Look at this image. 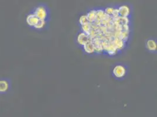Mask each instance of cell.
<instances>
[{"label":"cell","mask_w":157,"mask_h":117,"mask_svg":"<svg viewBox=\"0 0 157 117\" xmlns=\"http://www.w3.org/2000/svg\"><path fill=\"white\" fill-rule=\"evenodd\" d=\"M39 20H45L47 18V13L46 9L42 6L37 7L33 13Z\"/></svg>","instance_id":"obj_1"},{"label":"cell","mask_w":157,"mask_h":117,"mask_svg":"<svg viewBox=\"0 0 157 117\" xmlns=\"http://www.w3.org/2000/svg\"><path fill=\"white\" fill-rule=\"evenodd\" d=\"M126 69L121 65L116 66L113 69L114 75L117 78L123 77L126 74Z\"/></svg>","instance_id":"obj_2"},{"label":"cell","mask_w":157,"mask_h":117,"mask_svg":"<svg viewBox=\"0 0 157 117\" xmlns=\"http://www.w3.org/2000/svg\"><path fill=\"white\" fill-rule=\"evenodd\" d=\"M26 21L29 26L34 27L37 24L39 19L33 14H31L27 17Z\"/></svg>","instance_id":"obj_3"},{"label":"cell","mask_w":157,"mask_h":117,"mask_svg":"<svg viewBox=\"0 0 157 117\" xmlns=\"http://www.w3.org/2000/svg\"><path fill=\"white\" fill-rule=\"evenodd\" d=\"M92 40V39L90 38L89 36L86 35V34L82 32V33H80L79 35H78V37H77V42L78 43L84 46L85 44H86L87 42L90 40Z\"/></svg>","instance_id":"obj_4"},{"label":"cell","mask_w":157,"mask_h":117,"mask_svg":"<svg viewBox=\"0 0 157 117\" xmlns=\"http://www.w3.org/2000/svg\"><path fill=\"white\" fill-rule=\"evenodd\" d=\"M118 10L119 16L121 17H127L130 14V9L126 5H122L120 7Z\"/></svg>","instance_id":"obj_5"},{"label":"cell","mask_w":157,"mask_h":117,"mask_svg":"<svg viewBox=\"0 0 157 117\" xmlns=\"http://www.w3.org/2000/svg\"><path fill=\"white\" fill-rule=\"evenodd\" d=\"M92 42L94 45V51L97 52H101L103 51V48L102 46V41L98 38H95L93 39Z\"/></svg>","instance_id":"obj_6"},{"label":"cell","mask_w":157,"mask_h":117,"mask_svg":"<svg viewBox=\"0 0 157 117\" xmlns=\"http://www.w3.org/2000/svg\"><path fill=\"white\" fill-rule=\"evenodd\" d=\"M9 89V83L6 80H0V93H5Z\"/></svg>","instance_id":"obj_7"},{"label":"cell","mask_w":157,"mask_h":117,"mask_svg":"<svg viewBox=\"0 0 157 117\" xmlns=\"http://www.w3.org/2000/svg\"><path fill=\"white\" fill-rule=\"evenodd\" d=\"M112 43L113 44L117 50L122 49L125 45V42L120 38H114Z\"/></svg>","instance_id":"obj_8"},{"label":"cell","mask_w":157,"mask_h":117,"mask_svg":"<svg viewBox=\"0 0 157 117\" xmlns=\"http://www.w3.org/2000/svg\"><path fill=\"white\" fill-rule=\"evenodd\" d=\"M92 40L88 41L86 44L83 46L85 52H87V54H92V53L94 52V48L92 42Z\"/></svg>","instance_id":"obj_9"},{"label":"cell","mask_w":157,"mask_h":117,"mask_svg":"<svg viewBox=\"0 0 157 117\" xmlns=\"http://www.w3.org/2000/svg\"><path fill=\"white\" fill-rule=\"evenodd\" d=\"M88 22L90 24H93L96 19V11L92 10L88 12L86 15Z\"/></svg>","instance_id":"obj_10"},{"label":"cell","mask_w":157,"mask_h":117,"mask_svg":"<svg viewBox=\"0 0 157 117\" xmlns=\"http://www.w3.org/2000/svg\"><path fill=\"white\" fill-rule=\"evenodd\" d=\"M147 48L150 50H155L156 49V44L154 40H148L147 42Z\"/></svg>","instance_id":"obj_11"},{"label":"cell","mask_w":157,"mask_h":117,"mask_svg":"<svg viewBox=\"0 0 157 117\" xmlns=\"http://www.w3.org/2000/svg\"><path fill=\"white\" fill-rule=\"evenodd\" d=\"M91 24L90 23H87L83 25H82V29L83 30V33L86 34V35H88L89 32L91 29Z\"/></svg>","instance_id":"obj_12"},{"label":"cell","mask_w":157,"mask_h":117,"mask_svg":"<svg viewBox=\"0 0 157 117\" xmlns=\"http://www.w3.org/2000/svg\"><path fill=\"white\" fill-rule=\"evenodd\" d=\"M128 35H129V32H126V31H122L120 36V39H121V40H122L124 42H126L128 38Z\"/></svg>","instance_id":"obj_13"},{"label":"cell","mask_w":157,"mask_h":117,"mask_svg":"<svg viewBox=\"0 0 157 117\" xmlns=\"http://www.w3.org/2000/svg\"><path fill=\"white\" fill-rule=\"evenodd\" d=\"M45 25V20H39L37 24L34 26L35 28L39 29H42V28H43V26Z\"/></svg>","instance_id":"obj_14"},{"label":"cell","mask_w":157,"mask_h":117,"mask_svg":"<svg viewBox=\"0 0 157 117\" xmlns=\"http://www.w3.org/2000/svg\"><path fill=\"white\" fill-rule=\"evenodd\" d=\"M79 22H80V24L82 25L88 23V20H87V17L86 15H83L80 18V19H79Z\"/></svg>","instance_id":"obj_15"},{"label":"cell","mask_w":157,"mask_h":117,"mask_svg":"<svg viewBox=\"0 0 157 117\" xmlns=\"http://www.w3.org/2000/svg\"><path fill=\"white\" fill-rule=\"evenodd\" d=\"M129 20L128 17H120V24L121 25H128Z\"/></svg>","instance_id":"obj_16"},{"label":"cell","mask_w":157,"mask_h":117,"mask_svg":"<svg viewBox=\"0 0 157 117\" xmlns=\"http://www.w3.org/2000/svg\"><path fill=\"white\" fill-rule=\"evenodd\" d=\"M114 8H107L105 11H104V13L108 15L112 16V14H113V13L114 11Z\"/></svg>","instance_id":"obj_17"},{"label":"cell","mask_w":157,"mask_h":117,"mask_svg":"<svg viewBox=\"0 0 157 117\" xmlns=\"http://www.w3.org/2000/svg\"><path fill=\"white\" fill-rule=\"evenodd\" d=\"M120 17V16H119L118 9H114V11L113 13V14H112V17L116 18V17Z\"/></svg>","instance_id":"obj_18"},{"label":"cell","mask_w":157,"mask_h":117,"mask_svg":"<svg viewBox=\"0 0 157 117\" xmlns=\"http://www.w3.org/2000/svg\"><path fill=\"white\" fill-rule=\"evenodd\" d=\"M122 30L126 31L129 32V26L128 25H122Z\"/></svg>","instance_id":"obj_19"}]
</instances>
